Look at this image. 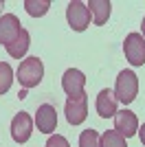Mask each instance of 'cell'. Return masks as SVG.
<instances>
[{"instance_id":"9","label":"cell","mask_w":145,"mask_h":147,"mask_svg":"<svg viewBox=\"0 0 145 147\" xmlns=\"http://www.w3.org/2000/svg\"><path fill=\"white\" fill-rule=\"evenodd\" d=\"M20 31H22V24H20L18 16H13V13L0 16V44L2 46H9L20 35Z\"/></svg>"},{"instance_id":"5","label":"cell","mask_w":145,"mask_h":147,"mask_svg":"<svg viewBox=\"0 0 145 147\" xmlns=\"http://www.w3.org/2000/svg\"><path fill=\"white\" fill-rule=\"evenodd\" d=\"M123 53L125 59L132 66H143L145 64V40L141 33H127L125 42H123Z\"/></svg>"},{"instance_id":"14","label":"cell","mask_w":145,"mask_h":147,"mask_svg":"<svg viewBox=\"0 0 145 147\" xmlns=\"http://www.w3.org/2000/svg\"><path fill=\"white\" fill-rule=\"evenodd\" d=\"M24 9L29 16L33 18H40L51 9V0H24Z\"/></svg>"},{"instance_id":"2","label":"cell","mask_w":145,"mask_h":147,"mask_svg":"<svg viewBox=\"0 0 145 147\" xmlns=\"http://www.w3.org/2000/svg\"><path fill=\"white\" fill-rule=\"evenodd\" d=\"M136 94H139V77L134 75V70H121L117 75V84H115L117 101L127 105L136 99Z\"/></svg>"},{"instance_id":"20","label":"cell","mask_w":145,"mask_h":147,"mask_svg":"<svg viewBox=\"0 0 145 147\" xmlns=\"http://www.w3.org/2000/svg\"><path fill=\"white\" fill-rule=\"evenodd\" d=\"M141 31H143L141 35H143V40H145V18H143V24H141Z\"/></svg>"},{"instance_id":"12","label":"cell","mask_w":145,"mask_h":147,"mask_svg":"<svg viewBox=\"0 0 145 147\" xmlns=\"http://www.w3.org/2000/svg\"><path fill=\"white\" fill-rule=\"evenodd\" d=\"M86 7H88L90 18H92V22H95L97 26H101V24L108 22L110 11H112V2H110V0H90Z\"/></svg>"},{"instance_id":"16","label":"cell","mask_w":145,"mask_h":147,"mask_svg":"<svg viewBox=\"0 0 145 147\" xmlns=\"http://www.w3.org/2000/svg\"><path fill=\"white\" fill-rule=\"evenodd\" d=\"M101 147H127V145L121 134H117L115 129H108L101 134Z\"/></svg>"},{"instance_id":"1","label":"cell","mask_w":145,"mask_h":147,"mask_svg":"<svg viewBox=\"0 0 145 147\" xmlns=\"http://www.w3.org/2000/svg\"><path fill=\"white\" fill-rule=\"evenodd\" d=\"M16 77H18L22 90L35 88L37 84L42 81V77H44V64H42V59H40V57H26L24 61H20Z\"/></svg>"},{"instance_id":"17","label":"cell","mask_w":145,"mask_h":147,"mask_svg":"<svg viewBox=\"0 0 145 147\" xmlns=\"http://www.w3.org/2000/svg\"><path fill=\"white\" fill-rule=\"evenodd\" d=\"M79 147H101V136L95 129H84L79 134Z\"/></svg>"},{"instance_id":"13","label":"cell","mask_w":145,"mask_h":147,"mask_svg":"<svg viewBox=\"0 0 145 147\" xmlns=\"http://www.w3.org/2000/svg\"><path fill=\"white\" fill-rule=\"evenodd\" d=\"M29 46H31V35H29V31H26V29H22V31H20V35L16 37L9 46H5V49H7V53H9L13 59H22V57L26 55Z\"/></svg>"},{"instance_id":"4","label":"cell","mask_w":145,"mask_h":147,"mask_svg":"<svg viewBox=\"0 0 145 147\" xmlns=\"http://www.w3.org/2000/svg\"><path fill=\"white\" fill-rule=\"evenodd\" d=\"M66 20H68V26H70L72 31L81 33V31H86L90 26V11H88V7H86L84 2L72 0L66 7Z\"/></svg>"},{"instance_id":"3","label":"cell","mask_w":145,"mask_h":147,"mask_svg":"<svg viewBox=\"0 0 145 147\" xmlns=\"http://www.w3.org/2000/svg\"><path fill=\"white\" fill-rule=\"evenodd\" d=\"M64 114L70 125H81L88 117V94L81 92L77 97H68L64 105Z\"/></svg>"},{"instance_id":"18","label":"cell","mask_w":145,"mask_h":147,"mask_svg":"<svg viewBox=\"0 0 145 147\" xmlns=\"http://www.w3.org/2000/svg\"><path fill=\"white\" fill-rule=\"evenodd\" d=\"M44 147H70V145H68V141L62 134H51Z\"/></svg>"},{"instance_id":"10","label":"cell","mask_w":145,"mask_h":147,"mask_svg":"<svg viewBox=\"0 0 145 147\" xmlns=\"http://www.w3.org/2000/svg\"><path fill=\"white\" fill-rule=\"evenodd\" d=\"M86 86V75L79 70V68H68L66 73L62 75V88L68 97H77L84 92Z\"/></svg>"},{"instance_id":"6","label":"cell","mask_w":145,"mask_h":147,"mask_svg":"<svg viewBox=\"0 0 145 147\" xmlns=\"http://www.w3.org/2000/svg\"><path fill=\"white\" fill-rule=\"evenodd\" d=\"M33 134V119L29 112H18L11 121V138L16 143H26Z\"/></svg>"},{"instance_id":"8","label":"cell","mask_w":145,"mask_h":147,"mask_svg":"<svg viewBox=\"0 0 145 147\" xmlns=\"http://www.w3.org/2000/svg\"><path fill=\"white\" fill-rule=\"evenodd\" d=\"M115 132L121 134L123 138H132L139 132V119L130 110H119L115 114Z\"/></svg>"},{"instance_id":"11","label":"cell","mask_w":145,"mask_h":147,"mask_svg":"<svg viewBox=\"0 0 145 147\" xmlns=\"http://www.w3.org/2000/svg\"><path fill=\"white\" fill-rule=\"evenodd\" d=\"M97 114L101 119H110L117 114V97H115V90H110V88H103L99 94H97Z\"/></svg>"},{"instance_id":"19","label":"cell","mask_w":145,"mask_h":147,"mask_svg":"<svg viewBox=\"0 0 145 147\" xmlns=\"http://www.w3.org/2000/svg\"><path fill=\"white\" fill-rule=\"evenodd\" d=\"M136 134H139L141 143H143V145H145V123H143V125H141V127H139V132H136Z\"/></svg>"},{"instance_id":"21","label":"cell","mask_w":145,"mask_h":147,"mask_svg":"<svg viewBox=\"0 0 145 147\" xmlns=\"http://www.w3.org/2000/svg\"><path fill=\"white\" fill-rule=\"evenodd\" d=\"M2 9H5V0H0V13H2Z\"/></svg>"},{"instance_id":"15","label":"cell","mask_w":145,"mask_h":147,"mask_svg":"<svg viewBox=\"0 0 145 147\" xmlns=\"http://www.w3.org/2000/svg\"><path fill=\"white\" fill-rule=\"evenodd\" d=\"M11 84H13V70H11V66L5 64V61H0V94L9 92Z\"/></svg>"},{"instance_id":"7","label":"cell","mask_w":145,"mask_h":147,"mask_svg":"<svg viewBox=\"0 0 145 147\" xmlns=\"http://www.w3.org/2000/svg\"><path fill=\"white\" fill-rule=\"evenodd\" d=\"M33 123L37 125V132L42 134H53L55 127H57V110H55L51 103H42L35 112V119Z\"/></svg>"}]
</instances>
